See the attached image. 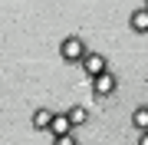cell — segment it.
I'll use <instances>...</instances> for the list:
<instances>
[{
  "instance_id": "obj_8",
  "label": "cell",
  "mask_w": 148,
  "mask_h": 145,
  "mask_svg": "<svg viewBox=\"0 0 148 145\" xmlns=\"http://www.w3.org/2000/svg\"><path fill=\"white\" fill-rule=\"evenodd\" d=\"M132 125L138 132H148V106H138L135 112H132Z\"/></svg>"
},
{
  "instance_id": "obj_11",
  "label": "cell",
  "mask_w": 148,
  "mask_h": 145,
  "mask_svg": "<svg viewBox=\"0 0 148 145\" xmlns=\"http://www.w3.org/2000/svg\"><path fill=\"white\" fill-rule=\"evenodd\" d=\"M142 7H145V10H148V0H145V3H142Z\"/></svg>"
},
{
  "instance_id": "obj_7",
  "label": "cell",
  "mask_w": 148,
  "mask_h": 145,
  "mask_svg": "<svg viewBox=\"0 0 148 145\" xmlns=\"http://www.w3.org/2000/svg\"><path fill=\"white\" fill-rule=\"evenodd\" d=\"M66 112H69V122H73V129H79V125L89 122V109H86V106H69Z\"/></svg>"
},
{
  "instance_id": "obj_6",
  "label": "cell",
  "mask_w": 148,
  "mask_h": 145,
  "mask_svg": "<svg viewBox=\"0 0 148 145\" xmlns=\"http://www.w3.org/2000/svg\"><path fill=\"white\" fill-rule=\"evenodd\" d=\"M128 27H132L135 33H148V10H145V7L132 10V16H128Z\"/></svg>"
},
{
  "instance_id": "obj_4",
  "label": "cell",
  "mask_w": 148,
  "mask_h": 145,
  "mask_svg": "<svg viewBox=\"0 0 148 145\" xmlns=\"http://www.w3.org/2000/svg\"><path fill=\"white\" fill-rule=\"evenodd\" d=\"M73 122H69V112H56L53 115V125H49V135L53 139H63V135H73Z\"/></svg>"
},
{
  "instance_id": "obj_1",
  "label": "cell",
  "mask_w": 148,
  "mask_h": 145,
  "mask_svg": "<svg viewBox=\"0 0 148 145\" xmlns=\"http://www.w3.org/2000/svg\"><path fill=\"white\" fill-rule=\"evenodd\" d=\"M59 56L66 59V63H82L86 56H89V49H86V43H82V36H66L63 43H59Z\"/></svg>"
},
{
  "instance_id": "obj_9",
  "label": "cell",
  "mask_w": 148,
  "mask_h": 145,
  "mask_svg": "<svg viewBox=\"0 0 148 145\" xmlns=\"http://www.w3.org/2000/svg\"><path fill=\"white\" fill-rule=\"evenodd\" d=\"M53 145H79L76 135H63V139H53Z\"/></svg>"
},
{
  "instance_id": "obj_3",
  "label": "cell",
  "mask_w": 148,
  "mask_h": 145,
  "mask_svg": "<svg viewBox=\"0 0 148 145\" xmlns=\"http://www.w3.org/2000/svg\"><path fill=\"white\" fill-rule=\"evenodd\" d=\"M82 69H86V76H89V79L106 76V73H109V59H106V53H89V56L82 59Z\"/></svg>"
},
{
  "instance_id": "obj_10",
  "label": "cell",
  "mask_w": 148,
  "mask_h": 145,
  "mask_svg": "<svg viewBox=\"0 0 148 145\" xmlns=\"http://www.w3.org/2000/svg\"><path fill=\"white\" fill-rule=\"evenodd\" d=\"M138 145H148V132H142V135H138Z\"/></svg>"
},
{
  "instance_id": "obj_2",
  "label": "cell",
  "mask_w": 148,
  "mask_h": 145,
  "mask_svg": "<svg viewBox=\"0 0 148 145\" xmlns=\"http://www.w3.org/2000/svg\"><path fill=\"white\" fill-rule=\"evenodd\" d=\"M119 89V79H115V73H106V76H99V79H92V99L99 102V99H109L112 92Z\"/></svg>"
},
{
  "instance_id": "obj_5",
  "label": "cell",
  "mask_w": 148,
  "mask_h": 145,
  "mask_svg": "<svg viewBox=\"0 0 148 145\" xmlns=\"http://www.w3.org/2000/svg\"><path fill=\"white\" fill-rule=\"evenodd\" d=\"M53 115H56L53 109H46V106H40L36 112H33V119H30V122H33V129H40V132L46 129V132H49V125H53Z\"/></svg>"
}]
</instances>
